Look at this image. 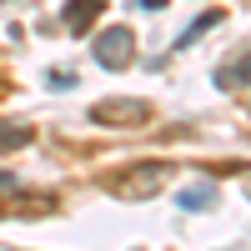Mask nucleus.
<instances>
[{"instance_id": "obj_1", "label": "nucleus", "mask_w": 251, "mask_h": 251, "mask_svg": "<svg viewBox=\"0 0 251 251\" xmlns=\"http://www.w3.org/2000/svg\"><path fill=\"white\" fill-rule=\"evenodd\" d=\"M166 181H171V166H161V161H136V166H126V171L106 176V191L121 196V201H146V196H156Z\"/></svg>"}, {"instance_id": "obj_2", "label": "nucleus", "mask_w": 251, "mask_h": 251, "mask_svg": "<svg viewBox=\"0 0 251 251\" xmlns=\"http://www.w3.org/2000/svg\"><path fill=\"white\" fill-rule=\"evenodd\" d=\"M91 121L96 126H116V131H136V126L151 121V106L136 96H111V100H96L91 106Z\"/></svg>"}, {"instance_id": "obj_3", "label": "nucleus", "mask_w": 251, "mask_h": 251, "mask_svg": "<svg viewBox=\"0 0 251 251\" xmlns=\"http://www.w3.org/2000/svg\"><path fill=\"white\" fill-rule=\"evenodd\" d=\"M136 60V35L126 30V25H111V30H100L96 35V66H106V71H126Z\"/></svg>"}, {"instance_id": "obj_4", "label": "nucleus", "mask_w": 251, "mask_h": 251, "mask_svg": "<svg viewBox=\"0 0 251 251\" xmlns=\"http://www.w3.org/2000/svg\"><path fill=\"white\" fill-rule=\"evenodd\" d=\"M100 5H106V0H66V30H71V35H86V30L96 25Z\"/></svg>"}, {"instance_id": "obj_5", "label": "nucleus", "mask_w": 251, "mask_h": 251, "mask_svg": "<svg viewBox=\"0 0 251 251\" xmlns=\"http://www.w3.org/2000/svg\"><path fill=\"white\" fill-rule=\"evenodd\" d=\"M216 86L221 91H236V86H251V46L236 55V60H226V66L216 71Z\"/></svg>"}, {"instance_id": "obj_6", "label": "nucleus", "mask_w": 251, "mask_h": 251, "mask_svg": "<svg viewBox=\"0 0 251 251\" xmlns=\"http://www.w3.org/2000/svg\"><path fill=\"white\" fill-rule=\"evenodd\" d=\"M211 206H216V186L211 181H196V186L181 191V211H211Z\"/></svg>"}, {"instance_id": "obj_7", "label": "nucleus", "mask_w": 251, "mask_h": 251, "mask_svg": "<svg viewBox=\"0 0 251 251\" xmlns=\"http://www.w3.org/2000/svg\"><path fill=\"white\" fill-rule=\"evenodd\" d=\"M35 131L30 126H0V151H20V146H30Z\"/></svg>"}, {"instance_id": "obj_8", "label": "nucleus", "mask_w": 251, "mask_h": 251, "mask_svg": "<svg viewBox=\"0 0 251 251\" xmlns=\"http://www.w3.org/2000/svg\"><path fill=\"white\" fill-rule=\"evenodd\" d=\"M216 20H221V10H206V15L196 20V25H186V30H181V46H191V40H196V35H206V30H211V25H216Z\"/></svg>"}, {"instance_id": "obj_9", "label": "nucleus", "mask_w": 251, "mask_h": 251, "mask_svg": "<svg viewBox=\"0 0 251 251\" xmlns=\"http://www.w3.org/2000/svg\"><path fill=\"white\" fill-rule=\"evenodd\" d=\"M46 80H50V86H55V91H71V86H75V71H50Z\"/></svg>"}, {"instance_id": "obj_10", "label": "nucleus", "mask_w": 251, "mask_h": 251, "mask_svg": "<svg viewBox=\"0 0 251 251\" xmlns=\"http://www.w3.org/2000/svg\"><path fill=\"white\" fill-rule=\"evenodd\" d=\"M136 10H166V0H136Z\"/></svg>"}]
</instances>
